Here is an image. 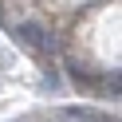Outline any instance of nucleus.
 <instances>
[{
    "label": "nucleus",
    "mask_w": 122,
    "mask_h": 122,
    "mask_svg": "<svg viewBox=\"0 0 122 122\" xmlns=\"http://www.w3.org/2000/svg\"><path fill=\"white\" fill-rule=\"evenodd\" d=\"M16 40H24L28 47H36V51H47V47H51V36L43 32L40 24H20V28H16Z\"/></svg>",
    "instance_id": "nucleus-1"
},
{
    "label": "nucleus",
    "mask_w": 122,
    "mask_h": 122,
    "mask_svg": "<svg viewBox=\"0 0 122 122\" xmlns=\"http://www.w3.org/2000/svg\"><path fill=\"white\" fill-rule=\"evenodd\" d=\"M63 122H106L98 114H87V110H63Z\"/></svg>",
    "instance_id": "nucleus-2"
}]
</instances>
